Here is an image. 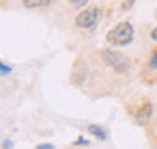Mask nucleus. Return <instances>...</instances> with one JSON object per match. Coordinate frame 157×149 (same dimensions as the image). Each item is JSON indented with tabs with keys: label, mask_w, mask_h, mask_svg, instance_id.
<instances>
[{
	"label": "nucleus",
	"mask_w": 157,
	"mask_h": 149,
	"mask_svg": "<svg viewBox=\"0 0 157 149\" xmlns=\"http://www.w3.org/2000/svg\"><path fill=\"white\" fill-rule=\"evenodd\" d=\"M150 36H151V40H155V42H157V29H153V31H151V35H150Z\"/></svg>",
	"instance_id": "14"
},
{
	"label": "nucleus",
	"mask_w": 157,
	"mask_h": 149,
	"mask_svg": "<svg viewBox=\"0 0 157 149\" xmlns=\"http://www.w3.org/2000/svg\"><path fill=\"white\" fill-rule=\"evenodd\" d=\"M35 149H56V147H54L52 143H38Z\"/></svg>",
	"instance_id": "12"
},
{
	"label": "nucleus",
	"mask_w": 157,
	"mask_h": 149,
	"mask_svg": "<svg viewBox=\"0 0 157 149\" xmlns=\"http://www.w3.org/2000/svg\"><path fill=\"white\" fill-rule=\"evenodd\" d=\"M98 19H100V8H98V6H88V8H84L82 12L77 13L75 25H77L78 29H82V31H88V29H94V27H96Z\"/></svg>",
	"instance_id": "3"
},
{
	"label": "nucleus",
	"mask_w": 157,
	"mask_h": 149,
	"mask_svg": "<svg viewBox=\"0 0 157 149\" xmlns=\"http://www.w3.org/2000/svg\"><path fill=\"white\" fill-rule=\"evenodd\" d=\"M69 2H71L73 6H77V8H81V6H84L86 2H88V0H69Z\"/></svg>",
	"instance_id": "11"
},
{
	"label": "nucleus",
	"mask_w": 157,
	"mask_h": 149,
	"mask_svg": "<svg viewBox=\"0 0 157 149\" xmlns=\"http://www.w3.org/2000/svg\"><path fill=\"white\" fill-rule=\"evenodd\" d=\"M105 38L111 46H128L134 40V27L130 21H121L109 31Z\"/></svg>",
	"instance_id": "1"
},
{
	"label": "nucleus",
	"mask_w": 157,
	"mask_h": 149,
	"mask_svg": "<svg viewBox=\"0 0 157 149\" xmlns=\"http://www.w3.org/2000/svg\"><path fill=\"white\" fill-rule=\"evenodd\" d=\"M88 132H90V134L96 138V140H100V142H105V140H107V132L101 128L100 124H90V126H88Z\"/></svg>",
	"instance_id": "5"
},
{
	"label": "nucleus",
	"mask_w": 157,
	"mask_h": 149,
	"mask_svg": "<svg viewBox=\"0 0 157 149\" xmlns=\"http://www.w3.org/2000/svg\"><path fill=\"white\" fill-rule=\"evenodd\" d=\"M52 0H21V4L29 8V10H36V8H46Z\"/></svg>",
	"instance_id": "6"
},
{
	"label": "nucleus",
	"mask_w": 157,
	"mask_h": 149,
	"mask_svg": "<svg viewBox=\"0 0 157 149\" xmlns=\"http://www.w3.org/2000/svg\"><path fill=\"white\" fill-rule=\"evenodd\" d=\"M13 147V143L10 142V140H6V142H4V149H12Z\"/></svg>",
	"instance_id": "13"
},
{
	"label": "nucleus",
	"mask_w": 157,
	"mask_h": 149,
	"mask_svg": "<svg viewBox=\"0 0 157 149\" xmlns=\"http://www.w3.org/2000/svg\"><path fill=\"white\" fill-rule=\"evenodd\" d=\"M150 67L151 69H157V50L151 54V58H150Z\"/></svg>",
	"instance_id": "9"
},
{
	"label": "nucleus",
	"mask_w": 157,
	"mask_h": 149,
	"mask_svg": "<svg viewBox=\"0 0 157 149\" xmlns=\"http://www.w3.org/2000/svg\"><path fill=\"white\" fill-rule=\"evenodd\" d=\"M88 143H90V142H88L86 138H82V136H81V138H77V142H75V145H77V147H81V145L84 147V145H88Z\"/></svg>",
	"instance_id": "10"
},
{
	"label": "nucleus",
	"mask_w": 157,
	"mask_h": 149,
	"mask_svg": "<svg viewBox=\"0 0 157 149\" xmlns=\"http://www.w3.org/2000/svg\"><path fill=\"white\" fill-rule=\"evenodd\" d=\"M151 115H153V105L150 101H142V105L134 111V121H136V124H140V126H146V124L150 122Z\"/></svg>",
	"instance_id": "4"
},
{
	"label": "nucleus",
	"mask_w": 157,
	"mask_h": 149,
	"mask_svg": "<svg viewBox=\"0 0 157 149\" xmlns=\"http://www.w3.org/2000/svg\"><path fill=\"white\" fill-rule=\"evenodd\" d=\"M12 73V67L10 65H4L2 61H0V75H10Z\"/></svg>",
	"instance_id": "7"
},
{
	"label": "nucleus",
	"mask_w": 157,
	"mask_h": 149,
	"mask_svg": "<svg viewBox=\"0 0 157 149\" xmlns=\"http://www.w3.org/2000/svg\"><path fill=\"white\" fill-rule=\"evenodd\" d=\"M134 2H136V0H123L121 8H123V10H130V8L134 6Z\"/></svg>",
	"instance_id": "8"
},
{
	"label": "nucleus",
	"mask_w": 157,
	"mask_h": 149,
	"mask_svg": "<svg viewBox=\"0 0 157 149\" xmlns=\"http://www.w3.org/2000/svg\"><path fill=\"white\" fill-rule=\"evenodd\" d=\"M101 61L115 73H127L130 69V59L117 50H101Z\"/></svg>",
	"instance_id": "2"
}]
</instances>
